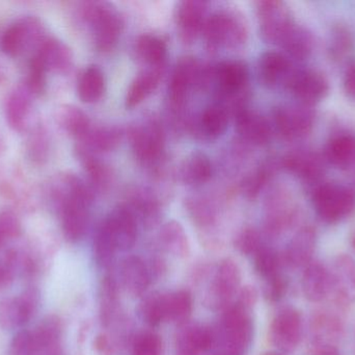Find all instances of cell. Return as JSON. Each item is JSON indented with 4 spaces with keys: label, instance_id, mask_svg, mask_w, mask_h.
<instances>
[{
    "label": "cell",
    "instance_id": "cell-1",
    "mask_svg": "<svg viewBox=\"0 0 355 355\" xmlns=\"http://www.w3.org/2000/svg\"><path fill=\"white\" fill-rule=\"evenodd\" d=\"M50 204L60 214L62 233L70 242L83 239L89 222V208L95 192L74 173L60 172L47 185Z\"/></svg>",
    "mask_w": 355,
    "mask_h": 355
},
{
    "label": "cell",
    "instance_id": "cell-2",
    "mask_svg": "<svg viewBox=\"0 0 355 355\" xmlns=\"http://www.w3.org/2000/svg\"><path fill=\"white\" fill-rule=\"evenodd\" d=\"M79 19L89 25L94 43L99 51L114 49L123 31V20L116 8L107 2H81L77 10Z\"/></svg>",
    "mask_w": 355,
    "mask_h": 355
},
{
    "label": "cell",
    "instance_id": "cell-3",
    "mask_svg": "<svg viewBox=\"0 0 355 355\" xmlns=\"http://www.w3.org/2000/svg\"><path fill=\"white\" fill-rule=\"evenodd\" d=\"M202 35L210 49L241 47L248 40V25L243 17L233 10H220L211 15L202 26Z\"/></svg>",
    "mask_w": 355,
    "mask_h": 355
},
{
    "label": "cell",
    "instance_id": "cell-4",
    "mask_svg": "<svg viewBox=\"0 0 355 355\" xmlns=\"http://www.w3.org/2000/svg\"><path fill=\"white\" fill-rule=\"evenodd\" d=\"M45 25L35 16H25L8 25L0 37V49L10 58H17L29 49L35 51L47 35Z\"/></svg>",
    "mask_w": 355,
    "mask_h": 355
},
{
    "label": "cell",
    "instance_id": "cell-5",
    "mask_svg": "<svg viewBox=\"0 0 355 355\" xmlns=\"http://www.w3.org/2000/svg\"><path fill=\"white\" fill-rule=\"evenodd\" d=\"M129 141L137 160L153 164L162 156L164 148V133L156 117H144L129 127Z\"/></svg>",
    "mask_w": 355,
    "mask_h": 355
},
{
    "label": "cell",
    "instance_id": "cell-6",
    "mask_svg": "<svg viewBox=\"0 0 355 355\" xmlns=\"http://www.w3.org/2000/svg\"><path fill=\"white\" fill-rule=\"evenodd\" d=\"M312 195L315 210L324 222H338L355 208V194L343 185L322 183L313 190Z\"/></svg>",
    "mask_w": 355,
    "mask_h": 355
},
{
    "label": "cell",
    "instance_id": "cell-7",
    "mask_svg": "<svg viewBox=\"0 0 355 355\" xmlns=\"http://www.w3.org/2000/svg\"><path fill=\"white\" fill-rule=\"evenodd\" d=\"M256 8L263 40L268 43H281L286 33L295 24L289 8L277 0L258 1Z\"/></svg>",
    "mask_w": 355,
    "mask_h": 355
},
{
    "label": "cell",
    "instance_id": "cell-8",
    "mask_svg": "<svg viewBox=\"0 0 355 355\" xmlns=\"http://www.w3.org/2000/svg\"><path fill=\"white\" fill-rule=\"evenodd\" d=\"M315 113L310 106H283L273 110V123L284 139L295 140L308 135L314 126Z\"/></svg>",
    "mask_w": 355,
    "mask_h": 355
},
{
    "label": "cell",
    "instance_id": "cell-9",
    "mask_svg": "<svg viewBox=\"0 0 355 355\" xmlns=\"http://www.w3.org/2000/svg\"><path fill=\"white\" fill-rule=\"evenodd\" d=\"M225 350L241 355L250 345L254 335V325L248 310L235 304L227 306L223 318Z\"/></svg>",
    "mask_w": 355,
    "mask_h": 355
},
{
    "label": "cell",
    "instance_id": "cell-10",
    "mask_svg": "<svg viewBox=\"0 0 355 355\" xmlns=\"http://www.w3.org/2000/svg\"><path fill=\"white\" fill-rule=\"evenodd\" d=\"M202 66L193 56H183L178 60L168 85V101L175 112H180L192 88L198 87Z\"/></svg>",
    "mask_w": 355,
    "mask_h": 355
},
{
    "label": "cell",
    "instance_id": "cell-11",
    "mask_svg": "<svg viewBox=\"0 0 355 355\" xmlns=\"http://www.w3.org/2000/svg\"><path fill=\"white\" fill-rule=\"evenodd\" d=\"M302 333V320L300 312L285 308L277 313L269 331L271 343L283 352H291L300 344Z\"/></svg>",
    "mask_w": 355,
    "mask_h": 355
},
{
    "label": "cell",
    "instance_id": "cell-12",
    "mask_svg": "<svg viewBox=\"0 0 355 355\" xmlns=\"http://www.w3.org/2000/svg\"><path fill=\"white\" fill-rule=\"evenodd\" d=\"M265 229L270 236H277L291 226L297 214L291 196L284 190H273L266 199Z\"/></svg>",
    "mask_w": 355,
    "mask_h": 355
},
{
    "label": "cell",
    "instance_id": "cell-13",
    "mask_svg": "<svg viewBox=\"0 0 355 355\" xmlns=\"http://www.w3.org/2000/svg\"><path fill=\"white\" fill-rule=\"evenodd\" d=\"M35 96L22 83L15 87L4 100V117L8 126L17 133H26L33 124V99Z\"/></svg>",
    "mask_w": 355,
    "mask_h": 355
},
{
    "label": "cell",
    "instance_id": "cell-14",
    "mask_svg": "<svg viewBox=\"0 0 355 355\" xmlns=\"http://www.w3.org/2000/svg\"><path fill=\"white\" fill-rule=\"evenodd\" d=\"M241 283V272L236 262L225 258L219 264L208 295L209 304L214 308H227Z\"/></svg>",
    "mask_w": 355,
    "mask_h": 355
},
{
    "label": "cell",
    "instance_id": "cell-15",
    "mask_svg": "<svg viewBox=\"0 0 355 355\" xmlns=\"http://www.w3.org/2000/svg\"><path fill=\"white\" fill-rule=\"evenodd\" d=\"M39 294L35 290H26L18 297L4 298L0 302V327L12 329L22 327L31 320L37 311Z\"/></svg>",
    "mask_w": 355,
    "mask_h": 355
},
{
    "label": "cell",
    "instance_id": "cell-16",
    "mask_svg": "<svg viewBox=\"0 0 355 355\" xmlns=\"http://www.w3.org/2000/svg\"><path fill=\"white\" fill-rule=\"evenodd\" d=\"M287 89L300 100V104L313 106L327 97L329 85L324 75L313 70H295Z\"/></svg>",
    "mask_w": 355,
    "mask_h": 355
},
{
    "label": "cell",
    "instance_id": "cell-17",
    "mask_svg": "<svg viewBox=\"0 0 355 355\" xmlns=\"http://www.w3.org/2000/svg\"><path fill=\"white\" fill-rule=\"evenodd\" d=\"M31 56L39 60L48 73H67L72 68L73 53L70 47L53 35H46Z\"/></svg>",
    "mask_w": 355,
    "mask_h": 355
},
{
    "label": "cell",
    "instance_id": "cell-18",
    "mask_svg": "<svg viewBox=\"0 0 355 355\" xmlns=\"http://www.w3.org/2000/svg\"><path fill=\"white\" fill-rule=\"evenodd\" d=\"M206 10L207 2L202 0H184L177 4L175 16L180 39L183 43L191 44L202 31Z\"/></svg>",
    "mask_w": 355,
    "mask_h": 355
},
{
    "label": "cell",
    "instance_id": "cell-19",
    "mask_svg": "<svg viewBox=\"0 0 355 355\" xmlns=\"http://www.w3.org/2000/svg\"><path fill=\"white\" fill-rule=\"evenodd\" d=\"M331 290L339 304L348 306L355 302V261L352 256H338L329 272Z\"/></svg>",
    "mask_w": 355,
    "mask_h": 355
},
{
    "label": "cell",
    "instance_id": "cell-20",
    "mask_svg": "<svg viewBox=\"0 0 355 355\" xmlns=\"http://www.w3.org/2000/svg\"><path fill=\"white\" fill-rule=\"evenodd\" d=\"M294 72L295 69H293L289 58L279 52H265L259 60V79L265 87L270 89L279 85L287 89L288 83Z\"/></svg>",
    "mask_w": 355,
    "mask_h": 355
},
{
    "label": "cell",
    "instance_id": "cell-21",
    "mask_svg": "<svg viewBox=\"0 0 355 355\" xmlns=\"http://www.w3.org/2000/svg\"><path fill=\"white\" fill-rule=\"evenodd\" d=\"M236 129L244 141L256 146L266 145L271 138V126L262 115L241 108L234 114Z\"/></svg>",
    "mask_w": 355,
    "mask_h": 355
},
{
    "label": "cell",
    "instance_id": "cell-22",
    "mask_svg": "<svg viewBox=\"0 0 355 355\" xmlns=\"http://www.w3.org/2000/svg\"><path fill=\"white\" fill-rule=\"evenodd\" d=\"M282 165L306 183H319L322 177V160L311 150L300 149L290 152L283 158Z\"/></svg>",
    "mask_w": 355,
    "mask_h": 355
},
{
    "label": "cell",
    "instance_id": "cell-23",
    "mask_svg": "<svg viewBox=\"0 0 355 355\" xmlns=\"http://www.w3.org/2000/svg\"><path fill=\"white\" fill-rule=\"evenodd\" d=\"M229 125V113L219 104L209 106L196 121L191 123L190 129L198 139L204 141H215L227 131Z\"/></svg>",
    "mask_w": 355,
    "mask_h": 355
},
{
    "label": "cell",
    "instance_id": "cell-24",
    "mask_svg": "<svg viewBox=\"0 0 355 355\" xmlns=\"http://www.w3.org/2000/svg\"><path fill=\"white\" fill-rule=\"evenodd\" d=\"M212 331L204 325L187 324L182 327L176 338V355H200L212 346Z\"/></svg>",
    "mask_w": 355,
    "mask_h": 355
},
{
    "label": "cell",
    "instance_id": "cell-25",
    "mask_svg": "<svg viewBox=\"0 0 355 355\" xmlns=\"http://www.w3.org/2000/svg\"><path fill=\"white\" fill-rule=\"evenodd\" d=\"M316 240V231L313 227H302L288 245L284 260L289 266L296 268L308 266L314 254Z\"/></svg>",
    "mask_w": 355,
    "mask_h": 355
},
{
    "label": "cell",
    "instance_id": "cell-26",
    "mask_svg": "<svg viewBox=\"0 0 355 355\" xmlns=\"http://www.w3.org/2000/svg\"><path fill=\"white\" fill-rule=\"evenodd\" d=\"M164 67H149L135 76L127 91L125 106L129 110L145 101L159 85Z\"/></svg>",
    "mask_w": 355,
    "mask_h": 355
},
{
    "label": "cell",
    "instance_id": "cell-27",
    "mask_svg": "<svg viewBox=\"0 0 355 355\" xmlns=\"http://www.w3.org/2000/svg\"><path fill=\"white\" fill-rule=\"evenodd\" d=\"M121 281L127 293L133 297L143 295L150 286V272L139 256H128L121 265Z\"/></svg>",
    "mask_w": 355,
    "mask_h": 355
},
{
    "label": "cell",
    "instance_id": "cell-28",
    "mask_svg": "<svg viewBox=\"0 0 355 355\" xmlns=\"http://www.w3.org/2000/svg\"><path fill=\"white\" fill-rule=\"evenodd\" d=\"M129 206L127 208L139 219L146 226L151 227L157 224L162 214L159 199L153 192L147 189L133 190L129 193Z\"/></svg>",
    "mask_w": 355,
    "mask_h": 355
},
{
    "label": "cell",
    "instance_id": "cell-29",
    "mask_svg": "<svg viewBox=\"0 0 355 355\" xmlns=\"http://www.w3.org/2000/svg\"><path fill=\"white\" fill-rule=\"evenodd\" d=\"M75 156L78 158L89 179V185L92 189L103 191L107 189L112 181V172L110 168L98 158L97 154L85 149L77 144L75 146Z\"/></svg>",
    "mask_w": 355,
    "mask_h": 355
},
{
    "label": "cell",
    "instance_id": "cell-30",
    "mask_svg": "<svg viewBox=\"0 0 355 355\" xmlns=\"http://www.w3.org/2000/svg\"><path fill=\"white\" fill-rule=\"evenodd\" d=\"M25 156L31 164L44 166L49 160L51 140L47 129L41 121L33 123L26 131Z\"/></svg>",
    "mask_w": 355,
    "mask_h": 355
},
{
    "label": "cell",
    "instance_id": "cell-31",
    "mask_svg": "<svg viewBox=\"0 0 355 355\" xmlns=\"http://www.w3.org/2000/svg\"><path fill=\"white\" fill-rule=\"evenodd\" d=\"M114 231L119 249L129 250L135 246L137 239V221L127 206L116 208L107 217Z\"/></svg>",
    "mask_w": 355,
    "mask_h": 355
},
{
    "label": "cell",
    "instance_id": "cell-32",
    "mask_svg": "<svg viewBox=\"0 0 355 355\" xmlns=\"http://www.w3.org/2000/svg\"><path fill=\"white\" fill-rule=\"evenodd\" d=\"M302 291L306 299L319 302L331 291L329 271L319 262H311L302 275Z\"/></svg>",
    "mask_w": 355,
    "mask_h": 355
},
{
    "label": "cell",
    "instance_id": "cell-33",
    "mask_svg": "<svg viewBox=\"0 0 355 355\" xmlns=\"http://www.w3.org/2000/svg\"><path fill=\"white\" fill-rule=\"evenodd\" d=\"M121 139L122 133L116 127L93 124L87 135L77 144L98 154L112 151L118 147Z\"/></svg>",
    "mask_w": 355,
    "mask_h": 355
},
{
    "label": "cell",
    "instance_id": "cell-34",
    "mask_svg": "<svg viewBox=\"0 0 355 355\" xmlns=\"http://www.w3.org/2000/svg\"><path fill=\"white\" fill-rule=\"evenodd\" d=\"M212 175V164L206 154L193 152L182 163L180 179L187 185H200L206 183Z\"/></svg>",
    "mask_w": 355,
    "mask_h": 355
},
{
    "label": "cell",
    "instance_id": "cell-35",
    "mask_svg": "<svg viewBox=\"0 0 355 355\" xmlns=\"http://www.w3.org/2000/svg\"><path fill=\"white\" fill-rule=\"evenodd\" d=\"M58 121L67 133L81 141L93 126L89 117L81 108L75 106H62L58 113Z\"/></svg>",
    "mask_w": 355,
    "mask_h": 355
},
{
    "label": "cell",
    "instance_id": "cell-36",
    "mask_svg": "<svg viewBox=\"0 0 355 355\" xmlns=\"http://www.w3.org/2000/svg\"><path fill=\"white\" fill-rule=\"evenodd\" d=\"M105 91V77L97 66H89L83 70L77 83V94L85 104L99 101Z\"/></svg>",
    "mask_w": 355,
    "mask_h": 355
},
{
    "label": "cell",
    "instance_id": "cell-37",
    "mask_svg": "<svg viewBox=\"0 0 355 355\" xmlns=\"http://www.w3.org/2000/svg\"><path fill=\"white\" fill-rule=\"evenodd\" d=\"M116 250H119L118 243L110 220L106 217L98 227L94 238V258L100 266L107 267L114 261Z\"/></svg>",
    "mask_w": 355,
    "mask_h": 355
},
{
    "label": "cell",
    "instance_id": "cell-38",
    "mask_svg": "<svg viewBox=\"0 0 355 355\" xmlns=\"http://www.w3.org/2000/svg\"><path fill=\"white\" fill-rule=\"evenodd\" d=\"M290 56L296 60H304L310 56L314 40L308 29L294 24L279 44Z\"/></svg>",
    "mask_w": 355,
    "mask_h": 355
},
{
    "label": "cell",
    "instance_id": "cell-39",
    "mask_svg": "<svg viewBox=\"0 0 355 355\" xmlns=\"http://www.w3.org/2000/svg\"><path fill=\"white\" fill-rule=\"evenodd\" d=\"M325 158L336 167L350 166L355 162V137L340 135L333 138L325 148Z\"/></svg>",
    "mask_w": 355,
    "mask_h": 355
},
{
    "label": "cell",
    "instance_id": "cell-40",
    "mask_svg": "<svg viewBox=\"0 0 355 355\" xmlns=\"http://www.w3.org/2000/svg\"><path fill=\"white\" fill-rule=\"evenodd\" d=\"M135 51L141 62L149 67H164L166 62V44L156 35H143L137 39Z\"/></svg>",
    "mask_w": 355,
    "mask_h": 355
},
{
    "label": "cell",
    "instance_id": "cell-41",
    "mask_svg": "<svg viewBox=\"0 0 355 355\" xmlns=\"http://www.w3.org/2000/svg\"><path fill=\"white\" fill-rule=\"evenodd\" d=\"M33 333L39 347V355L60 349L62 323L58 317H46Z\"/></svg>",
    "mask_w": 355,
    "mask_h": 355
},
{
    "label": "cell",
    "instance_id": "cell-42",
    "mask_svg": "<svg viewBox=\"0 0 355 355\" xmlns=\"http://www.w3.org/2000/svg\"><path fill=\"white\" fill-rule=\"evenodd\" d=\"M162 247L179 258H185L189 254V241L183 226L177 221H170L164 225L159 233Z\"/></svg>",
    "mask_w": 355,
    "mask_h": 355
},
{
    "label": "cell",
    "instance_id": "cell-43",
    "mask_svg": "<svg viewBox=\"0 0 355 355\" xmlns=\"http://www.w3.org/2000/svg\"><path fill=\"white\" fill-rule=\"evenodd\" d=\"M192 312L191 294L187 291H177L164 295L166 320L184 324Z\"/></svg>",
    "mask_w": 355,
    "mask_h": 355
},
{
    "label": "cell",
    "instance_id": "cell-44",
    "mask_svg": "<svg viewBox=\"0 0 355 355\" xmlns=\"http://www.w3.org/2000/svg\"><path fill=\"white\" fill-rule=\"evenodd\" d=\"M313 337L320 343V348L331 345L334 340L338 339L341 336L342 324L339 319L333 315L322 313L316 315L311 324Z\"/></svg>",
    "mask_w": 355,
    "mask_h": 355
},
{
    "label": "cell",
    "instance_id": "cell-45",
    "mask_svg": "<svg viewBox=\"0 0 355 355\" xmlns=\"http://www.w3.org/2000/svg\"><path fill=\"white\" fill-rule=\"evenodd\" d=\"M275 165L268 162L259 167L254 172L245 177L242 181L241 189L245 197L254 199L264 189L271 177L275 174Z\"/></svg>",
    "mask_w": 355,
    "mask_h": 355
},
{
    "label": "cell",
    "instance_id": "cell-46",
    "mask_svg": "<svg viewBox=\"0 0 355 355\" xmlns=\"http://www.w3.org/2000/svg\"><path fill=\"white\" fill-rule=\"evenodd\" d=\"M141 319L150 327H155L166 321L164 314V295L152 294L141 302L139 306Z\"/></svg>",
    "mask_w": 355,
    "mask_h": 355
},
{
    "label": "cell",
    "instance_id": "cell-47",
    "mask_svg": "<svg viewBox=\"0 0 355 355\" xmlns=\"http://www.w3.org/2000/svg\"><path fill=\"white\" fill-rule=\"evenodd\" d=\"M47 75V71L40 64L39 60L31 56L29 58L27 73L22 83L35 97H39L46 92Z\"/></svg>",
    "mask_w": 355,
    "mask_h": 355
},
{
    "label": "cell",
    "instance_id": "cell-48",
    "mask_svg": "<svg viewBox=\"0 0 355 355\" xmlns=\"http://www.w3.org/2000/svg\"><path fill=\"white\" fill-rule=\"evenodd\" d=\"M279 265L281 258L271 248L261 247L254 254V269L263 279H268L279 274Z\"/></svg>",
    "mask_w": 355,
    "mask_h": 355
},
{
    "label": "cell",
    "instance_id": "cell-49",
    "mask_svg": "<svg viewBox=\"0 0 355 355\" xmlns=\"http://www.w3.org/2000/svg\"><path fill=\"white\" fill-rule=\"evenodd\" d=\"M187 210L194 223L200 227L210 226L214 223L215 210L210 202L204 198L193 197L188 199Z\"/></svg>",
    "mask_w": 355,
    "mask_h": 355
},
{
    "label": "cell",
    "instance_id": "cell-50",
    "mask_svg": "<svg viewBox=\"0 0 355 355\" xmlns=\"http://www.w3.org/2000/svg\"><path fill=\"white\" fill-rule=\"evenodd\" d=\"M22 233V224L16 213L10 210H0V246Z\"/></svg>",
    "mask_w": 355,
    "mask_h": 355
},
{
    "label": "cell",
    "instance_id": "cell-51",
    "mask_svg": "<svg viewBox=\"0 0 355 355\" xmlns=\"http://www.w3.org/2000/svg\"><path fill=\"white\" fill-rule=\"evenodd\" d=\"M100 295H101L102 322L107 324L116 304V285L112 277H105L103 279Z\"/></svg>",
    "mask_w": 355,
    "mask_h": 355
},
{
    "label": "cell",
    "instance_id": "cell-52",
    "mask_svg": "<svg viewBox=\"0 0 355 355\" xmlns=\"http://www.w3.org/2000/svg\"><path fill=\"white\" fill-rule=\"evenodd\" d=\"M162 338L154 333H143L135 339L132 355H162Z\"/></svg>",
    "mask_w": 355,
    "mask_h": 355
},
{
    "label": "cell",
    "instance_id": "cell-53",
    "mask_svg": "<svg viewBox=\"0 0 355 355\" xmlns=\"http://www.w3.org/2000/svg\"><path fill=\"white\" fill-rule=\"evenodd\" d=\"M235 247L243 256H254L262 247L260 235L252 227L242 229L236 237Z\"/></svg>",
    "mask_w": 355,
    "mask_h": 355
},
{
    "label": "cell",
    "instance_id": "cell-54",
    "mask_svg": "<svg viewBox=\"0 0 355 355\" xmlns=\"http://www.w3.org/2000/svg\"><path fill=\"white\" fill-rule=\"evenodd\" d=\"M10 355H39V347L33 331L17 333L10 346Z\"/></svg>",
    "mask_w": 355,
    "mask_h": 355
},
{
    "label": "cell",
    "instance_id": "cell-55",
    "mask_svg": "<svg viewBox=\"0 0 355 355\" xmlns=\"http://www.w3.org/2000/svg\"><path fill=\"white\" fill-rule=\"evenodd\" d=\"M352 45V37L344 27H338L333 33L331 42V56L340 58L348 51Z\"/></svg>",
    "mask_w": 355,
    "mask_h": 355
},
{
    "label": "cell",
    "instance_id": "cell-56",
    "mask_svg": "<svg viewBox=\"0 0 355 355\" xmlns=\"http://www.w3.org/2000/svg\"><path fill=\"white\" fill-rule=\"evenodd\" d=\"M287 290V281L281 275L266 279V285L264 288V296L268 302H277L283 298Z\"/></svg>",
    "mask_w": 355,
    "mask_h": 355
},
{
    "label": "cell",
    "instance_id": "cell-57",
    "mask_svg": "<svg viewBox=\"0 0 355 355\" xmlns=\"http://www.w3.org/2000/svg\"><path fill=\"white\" fill-rule=\"evenodd\" d=\"M256 290L252 287H244L243 289L239 292V298H238V302L236 304L248 311L256 304Z\"/></svg>",
    "mask_w": 355,
    "mask_h": 355
},
{
    "label": "cell",
    "instance_id": "cell-58",
    "mask_svg": "<svg viewBox=\"0 0 355 355\" xmlns=\"http://www.w3.org/2000/svg\"><path fill=\"white\" fill-rule=\"evenodd\" d=\"M344 90L348 97L355 99V62L350 63L344 73Z\"/></svg>",
    "mask_w": 355,
    "mask_h": 355
},
{
    "label": "cell",
    "instance_id": "cell-59",
    "mask_svg": "<svg viewBox=\"0 0 355 355\" xmlns=\"http://www.w3.org/2000/svg\"><path fill=\"white\" fill-rule=\"evenodd\" d=\"M317 355H340L338 350L334 346H327L319 349Z\"/></svg>",
    "mask_w": 355,
    "mask_h": 355
},
{
    "label": "cell",
    "instance_id": "cell-60",
    "mask_svg": "<svg viewBox=\"0 0 355 355\" xmlns=\"http://www.w3.org/2000/svg\"><path fill=\"white\" fill-rule=\"evenodd\" d=\"M4 151H6V142H4L3 137H2L1 133H0V158L3 156Z\"/></svg>",
    "mask_w": 355,
    "mask_h": 355
},
{
    "label": "cell",
    "instance_id": "cell-61",
    "mask_svg": "<svg viewBox=\"0 0 355 355\" xmlns=\"http://www.w3.org/2000/svg\"><path fill=\"white\" fill-rule=\"evenodd\" d=\"M215 355H239L234 354V352H229V350H223V352H219V354H215Z\"/></svg>",
    "mask_w": 355,
    "mask_h": 355
},
{
    "label": "cell",
    "instance_id": "cell-62",
    "mask_svg": "<svg viewBox=\"0 0 355 355\" xmlns=\"http://www.w3.org/2000/svg\"><path fill=\"white\" fill-rule=\"evenodd\" d=\"M352 245H354V247L355 248V235L354 236V238H352Z\"/></svg>",
    "mask_w": 355,
    "mask_h": 355
},
{
    "label": "cell",
    "instance_id": "cell-63",
    "mask_svg": "<svg viewBox=\"0 0 355 355\" xmlns=\"http://www.w3.org/2000/svg\"><path fill=\"white\" fill-rule=\"evenodd\" d=\"M2 79H3V74H2L1 72H0V83H1Z\"/></svg>",
    "mask_w": 355,
    "mask_h": 355
},
{
    "label": "cell",
    "instance_id": "cell-64",
    "mask_svg": "<svg viewBox=\"0 0 355 355\" xmlns=\"http://www.w3.org/2000/svg\"><path fill=\"white\" fill-rule=\"evenodd\" d=\"M264 355H281V354H273V352H269V354H265Z\"/></svg>",
    "mask_w": 355,
    "mask_h": 355
}]
</instances>
